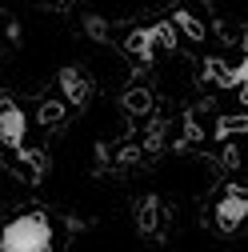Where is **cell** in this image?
<instances>
[{"label": "cell", "mask_w": 248, "mask_h": 252, "mask_svg": "<svg viewBox=\"0 0 248 252\" xmlns=\"http://www.w3.org/2000/svg\"><path fill=\"white\" fill-rule=\"evenodd\" d=\"M0 252H52V224L44 212H24L0 228Z\"/></svg>", "instance_id": "6da1fadb"}, {"label": "cell", "mask_w": 248, "mask_h": 252, "mask_svg": "<svg viewBox=\"0 0 248 252\" xmlns=\"http://www.w3.org/2000/svg\"><path fill=\"white\" fill-rule=\"evenodd\" d=\"M60 116H64V104H60V100H48L44 112H40V124H52V120H60Z\"/></svg>", "instance_id": "9c48e42d"}, {"label": "cell", "mask_w": 248, "mask_h": 252, "mask_svg": "<svg viewBox=\"0 0 248 252\" xmlns=\"http://www.w3.org/2000/svg\"><path fill=\"white\" fill-rule=\"evenodd\" d=\"M60 88H64V100L68 104H84L88 96H92V84H88V76H80L76 68H60Z\"/></svg>", "instance_id": "5b68a950"}, {"label": "cell", "mask_w": 248, "mask_h": 252, "mask_svg": "<svg viewBox=\"0 0 248 252\" xmlns=\"http://www.w3.org/2000/svg\"><path fill=\"white\" fill-rule=\"evenodd\" d=\"M136 224L144 236H160V224H164V204L156 196H144L140 208H136Z\"/></svg>", "instance_id": "277c9868"}, {"label": "cell", "mask_w": 248, "mask_h": 252, "mask_svg": "<svg viewBox=\"0 0 248 252\" xmlns=\"http://www.w3.org/2000/svg\"><path fill=\"white\" fill-rule=\"evenodd\" d=\"M24 128H28V124H24V112H20L8 96H0V140L20 152V148H24Z\"/></svg>", "instance_id": "3957f363"}, {"label": "cell", "mask_w": 248, "mask_h": 252, "mask_svg": "<svg viewBox=\"0 0 248 252\" xmlns=\"http://www.w3.org/2000/svg\"><path fill=\"white\" fill-rule=\"evenodd\" d=\"M124 52L136 56V60H152V52H156V36H152V28H140V32H132L128 40H124Z\"/></svg>", "instance_id": "8992f818"}, {"label": "cell", "mask_w": 248, "mask_h": 252, "mask_svg": "<svg viewBox=\"0 0 248 252\" xmlns=\"http://www.w3.org/2000/svg\"><path fill=\"white\" fill-rule=\"evenodd\" d=\"M248 220V188L240 184H228L224 196L216 200V228H220L224 236H232L240 224Z\"/></svg>", "instance_id": "7a4b0ae2"}, {"label": "cell", "mask_w": 248, "mask_h": 252, "mask_svg": "<svg viewBox=\"0 0 248 252\" xmlns=\"http://www.w3.org/2000/svg\"><path fill=\"white\" fill-rule=\"evenodd\" d=\"M124 108H128L132 116L152 112V92H148V88H128V92H124Z\"/></svg>", "instance_id": "ba28073f"}, {"label": "cell", "mask_w": 248, "mask_h": 252, "mask_svg": "<svg viewBox=\"0 0 248 252\" xmlns=\"http://www.w3.org/2000/svg\"><path fill=\"white\" fill-rule=\"evenodd\" d=\"M236 80H248V60H244L240 68H232V84H236Z\"/></svg>", "instance_id": "30bf717a"}, {"label": "cell", "mask_w": 248, "mask_h": 252, "mask_svg": "<svg viewBox=\"0 0 248 252\" xmlns=\"http://www.w3.org/2000/svg\"><path fill=\"white\" fill-rule=\"evenodd\" d=\"M172 28H180V32L188 36V40H204V24H200L192 12H184V8H180V12H172Z\"/></svg>", "instance_id": "52a82bcc"}]
</instances>
